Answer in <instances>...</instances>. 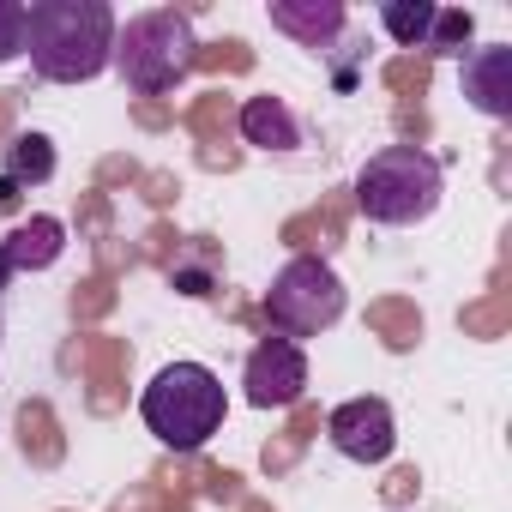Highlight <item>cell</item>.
<instances>
[{
  "mask_svg": "<svg viewBox=\"0 0 512 512\" xmlns=\"http://www.w3.org/2000/svg\"><path fill=\"white\" fill-rule=\"evenodd\" d=\"M25 55L49 85H85L115 61V13L103 0H37L25 7Z\"/></svg>",
  "mask_w": 512,
  "mask_h": 512,
  "instance_id": "obj_1",
  "label": "cell"
},
{
  "mask_svg": "<svg viewBox=\"0 0 512 512\" xmlns=\"http://www.w3.org/2000/svg\"><path fill=\"white\" fill-rule=\"evenodd\" d=\"M440 193H446V169L440 157H428L422 145H386L362 163L356 175V205L368 223H386V229H404V223H422L440 211Z\"/></svg>",
  "mask_w": 512,
  "mask_h": 512,
  "instance_id": "obj_2",
  "label": "cell"
},
{
  "mask_svg": "<svg viewBox=\"0 0 512 512\" xmlns=\"http://www.w3.org/2000/svg\"><path fill=\"white\" fill-rule=\"evenodd\" d=\"M223 380L205 362H169L145 392H139V416L145 428L169 446V452H199L217 428H223Z\"/></svg>",
  "mask_w": 512,
  "mask_h": 512,
  "instance_id": "obj_3",
  "label": "cell"
},
{
  "mask_svg": "<svg viewBox=\"0 0 512 512\" xmlns=\"http://www.w3.org/2000/svg\"><path fill=\"white\" fill-rule=\"evenodd\" d=\"M193 19L175 13V7H157V13H139L127 25H115V73L127 79V91L139 97H163L175 91L187 73H193Z\"/></svg>",
  "mask_w": 512,
  "mask_h": 512,
  "instance_id": "obj_4",
  "label": "cell"
},
{
  "mask_svg": "<svg viewBox=\"0 0 512 512\" xmlns=\"http://www.w3.org/2000/svg\"><path fill=\"white\" fill-rule=\"evenodd\" d=\"M266 320H272V338H314L326 326L344 320V284L326 260H314V253H302V260H290L272 290H266Z\"/></svg>",
  "mask_w": 512,
  "mask_h": 512,
  "instance_id": "obj_5",
  "label": "cell"
},
{
  "mask_svg": "<svg viewBox=\"0 0 512 512\" xmlns=\"http://www.w3.org/2000/svg\"><path fill=\"white\" fill-rule=\"evenodd\" d=\"M241 386H247V404H253V410H290V404L308 392V356H302V344L266 338L260 350L247 356Z\"/></svg>",
  "mask_w": 512,
  "mask_h": 512,
  "instance_id": "obj_6",
  "label": "cell"
},
{
  "mask_svg": "<svg viewBox=\"0 0 512 512\" xmlns=\"http://www.w3.org/2000/svg\"><path fill=\"white\" fill-rule=\"evenodd\" d=\"M326 434H332V446L350 464H386L392 446H398V422H392L386 398H350V404H338L326 416Z\"/></svg>",
  "mask_w": 512,
  "mask_h": 512,
  "instance_id": "obj_7",
  "label": "cell"
},
{
  "mask_svg": "<svg viewBox=\"0 0 512 512\" xmlns=\"http://www.w3.org/2000/svg\"><path fill=\"white\" fill-rule=\"evenodd\" d=\"M464 97L482 115L512 121V43H488L464 55Z\"/></svg>",
  "mask_w": 512,
  "mask_h": 512,
  "instance_id": "obj_8",
  "label": "cell"
},
{
  "mask_svg": "<svg viewBox=\"0 0 512 512\" xmlns=\"http://www.w3.org/2000/svg\"><path fill=\"white\" fill-rule=\"evenodd\" d=\"M272 25L284 37H296L302 49H332L338 31H344V7L338 0H272Z\"/></svg>",
  "mask_w": 512,
  "mask_h": 512,
  "instance_id": "obj_9",
  "label": "cell"
},
{
  "mask_svg": "<svg viewBox=\"0 0 512 512\" xmlns=\"http://www.w3.org/2000/svg\"><path fill=\"white\" fill-rule=\"evenodd\" d=\"M61 253H67V223L61 217H31V223H19L7 241H0V260L13 266V278L19 272H49Z\"/></svg>",
  "mask_w": 512,
  "mask_h": 512,
  "instance_id": "obj_10",
  "label": "cell"
},
{
  "mask_svg": "<svg viewBox=\"0 0 512 512\" xmlns=\"http://www.w3.org/2000/svg\"><path fill=\"white\" fill-rule=\"evenodd\" d=\"M241 139L260 151H296L302 145V121L290 115L284 97H247L241 103Z\"/></svg>",
  "mask_w": 512,
  "mask_h": 512,
  "instance_id": "obj_11",
  "label": "cell"
},
{
  "mask_svg": "<svg viewBox=\"0 0 512 512\" xmlns=\"http://www.w3.org/2000/svg\"><path fill=\"white\" fill-rule=\"evenodd\" d=\"M0 175H7L19 193L55 181V139L49 133H13L7 151H0Z\"/></svg>",
  "mask_w": 512,
  "mask_h": 512,
  "instance_id": "obj_12",
  "label": "cell"
},
{
  "mask_svg": "<svg viewBox=\"0 0 512 512\" xmlns=\"http://www.w3.org/2000/svg\"><path fill=\"white\" fill-rule=\"evenodd\" d=\"M434 19H440V7H434V0H386V7H380V25H386V37H392V43H404V49H428V37H434Z\"/></svg>",
  "mask_w": 512,
  "mask_h": 512,
  "instance_id": "obj_13",
  "label": "cell"
},
{
  "mask_svg": "<svg viewBox=\"0 0 512 512\" xmlns=\"http://www.w3.org/2000/svg\"><path fill=\"white\" fill-rule=\"evenodd\" d=\"M470 13H458V7H440V19H434V37H428V49H440V55H458L464 43H470Z\"/></svg>",
  "mask_w": 512,
  "mask_h": 512,
  "instance_id": "obj_14",
  "label": "cell"
},
{
  "mask_svg": "<svg viewBox=\"0 0 512 512\" xmlns=\"http://www.w3.org/2000/svg\"><path fill=\"white\" fill-rule=\"evenodd\" d=\"M25 55V0H0V67Z\"/></svg>",
  "mask_w": 512,
  "mask_h": 512,
  "instance_id": "obj_15",
  "label": "cell"
},
{
  "mask_svg": "<svg viewBox=\"0 0 512 512\" xmlns=\"http://www.w3.org/2000/svg\"><path fill=\"white\" fill-rule=\"evenodd\" d=\"M7 284H13V266L0 260V350H7Z\"/></svg>",
  "mask_w": 512,
  "mask_h": 512,
  "instance_id": "obj_16",
  "label": "cell"
},
{
  "mask_svg": "<svg viewBox=\"0 0 512 512\" xmlns=\"http://www.w3.org/2000/svg\"><path fill=\"white\" fill-rule=\"evenodd\" d=\"M0 211H19V187L7 175H0Z\"/></svg>",
  "mask_w": 512,
  "mask_h": 512,
  "instance_id": "obj_17",
  "label": "cell"
}]
</instances>
